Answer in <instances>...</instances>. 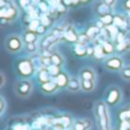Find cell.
<instances>
[{"instance_id": "obj_1", "label": "cell", "mask_w": 130, "mask_h": 130, "mask_svg": "<svg viewBox=\"0 0 130 130\" xmlns=\"http://www.w3.org/2000/svg\"><path fill=\"white\" fill-rule=\"evenodd\" d=\"M110 106L103 101L98 99L94 104V115L98 130L112 129V119H111Z\"/></svg>"}, {"instance_id": "obj_2", "label": "cell", "mask_w": 130, "mask_h": 130, "mask_svg": "<svg viewBox=\"0 0 130 130\" xmlns=\"http://www.w3.org/2000/svg\"><path fill=\"white\" fill-rule=\"evenodd\" d=\"M14 70L18 79H32L37 74V66L30 57H20L14 62Z\"/></svg>"}, {"instance_id": "obj_3", "label": "cell", "mask_w": 130, "mask_h": 130, "mask_svg": "<svg viewBox=\"0 0 130 130\" xmlns=\"http://www.w3.org/2000/svg\"><path fill=\"white\" fill-rule=\"evenodd\" d=\"M103 101L107 104L110 107H117L123 101V91L121 87L118 85H110L106 87L104 91Z\"/></svg>"}, {"instance_id": "obj_4", "label": "cell", "mask_w": 130, "mask_h": 130, "mask_svg": "<svg viewBox=\"0 0 130 130\" xmlns=\"http://www.w3.org/2000/svg\"><path fill=\"white\" fill-rule=\"evenodd\" d=\"M4 47H5V50H6L8 54L16 55V54H20V53L24 49L25 42L21 34L10 33L5 38Z\"/></svg>"}, {"instance_id": "obj_5", "label": "cell", "mask_w": 130, "mask_h": 130, "mask_svg": "<svg viewBox=\"0 0 130 130\" xmlns=\"http://www.w3.org/2000/svg\"><path fill=\"white\" fill-rule=\"evenodd\" d=\"M14 92L18 98L25 99L32 95L34 90V83L31 79H17L14 82Z\"/></svg>"}, {"instance_id": "obj_6", "label": "cell", "mask_w": 130, "mask_h": 130, "mask_svg": "<svg viewBox=\"0 0 130 130\" xmlns=\"http://www.w3.org/2000/svg\"><path fill=\"white\" fill-rule=\"evenodd\" d=\"M127 64H126L123 56L119 54L111 55V56L106 57L103 62V67L107 72H111V73H120L121 70Z\"/></svg>"}, {"instance_id": "obj_7", "label": "cell", "mask_w": 130, "mask_h": 130, "mask_svg": "<svg viewBox=\"0 0 130 130\" xmlns=\"http://www.w3.org/2000/svg\"><path fill=\"white\" fill-rule=\"evenodd\" d=\"M18 16H20V9L13 1L8 2L4 7H0V21L2 24L15 22Z\"/></svg>"}, {"instance_id": "obj_8", "label": "cell", "mask_w": 130, "mask_h": 130, "mask_svg": "<svg viewBox=\"0 0 130 130\" xmlns=\"http://www.w3.org/2000/svg\"><path fill=\"white\" fill-rule=\"evenodd\" d=\"M92 11L98 18H102L108 14H112V7L106 5L103 0H97L92 5Z\"/></svg>"}, {"instance_id": "obj_9", "label": "cell", "mask_w": 130, "mask_h": 130, "mask_svg": "<svg viewBox=\"0 0 130 130\" xmlns=\"http://www.w3.org/2000/svg\"><path fill=\"white\" fill-rule=\"evenodd\" d=\"M39 89H40V91L42 92L43 95L50 96V95L56 94L59 90V88H58V86H57V83L55 82L54 79H52V80L47 81V82H45V83H40V85H39Z\"/></svg>"}, {"instance_id": "obj_10", "label": "cell", "mask_w": 130, "mask_h": 130, "mask_svg": "<svg viewBox=\"0 0 130 130\" xmlns=\"http://www.w3.org/2000/svg\"><path fill=\"white\" fill-rule=\"evenodd\" d=\"M79 78L80 80H96L97 72L92 66H83L79 70Z\"/></svg>"}, {"instance_id": "obj_11", "label": "cell", "mask_w": 130, "mask_h": 130, "mask_svg": "<svg viewBox=\"0 0 130 130\" xmlns=\"http://www.w3.org/2000/svg\"><path fill=\"white\" fill-rule=\"evenodd\" d=\"M91 128V121L87 118L75 119L72 124V130H89Z\"/></svg>"}, {"instance_id": "obj_12", "label": "cell", "mask_w": 130, "mask_h": 130, "mask_svg": "<svg viewBox=\"0 0 130 130\" xmlns=\"http://www.w3.org/2000/svg\"><path fill=\"white\" fill-rule=\"evenodd\" d=\"M128 17L127 14H117L114 15V25L117 27H119L121 31H127L128 29Z\"/></svg>"}, {"instance_id": "obj_13", "label": "cell", "mask_w": 130, "mask_h": 130, "mask_svg": "<svg viewBox=\"0 0 130 130\" xmlns=\"http://www.w3.org/2000/svg\"><path fill=\"white\" fill-rule=\"evenodd\" d=\"M66 90L70 91V92H73V94L81 91V80H80V78H79V76H75V75H71Z\"/></svg>"}, {"instance_id": "obj_14", "label": "cell", "mask_w": 130, "mask_h": 130, "mask_svg": "<svg viewBox=\"0 0 130 130\" xmlns=\"http://www.w3.org/2000/svg\"><path fill=\"white\" fill-rule=\"evenodd\" d=\"M70 78H71V75H69L65 71H62L61 73H59L58 75L54 79L55 82H56L57 86H58L59 90L61 89H66L67 85H69V82H70Z\"/></svg>"}, {"instance_id": "obj_15", "label": "cell", "mask_w": 130, "mask_h": 130, "mask_svg": "<svg viewBox=\"0 0 130 130\" xmlns=\"http://www.w3.org/2000/svg\"><path fill=\"white\" fill-rule=\"evenodd\" d=\"M22 38L24 40L25 45L26 43H37V41L39 39V33L37 31L27 29L22 33Z\"/></svg>"}, {"instance_id": "obj_16", "label": "cell", "mask_w": 130, "mask_h": 130, "mask_svg": "<svg viewBox=\"0 0 130 130\" xmlns=\"http://www.w3.org/2000/svg\"><path fill=\"white\" fill-rule=\"evenodd\" d=\"M36 76H37V80H38L39 85H40V83H45V82H47V81H49L53 79L52 75L49 74V72H48L47 67H45V66L40 67V69L37 71Z\"/></svg>"}, {"instance_id": "obj_17", "label": "cell", "mask_w": 130, "mask_h": 130, "mask_svg": "<svg viewBox=\"0 0 130 130\" xmlns=\"http://www.w3.org/2000/svg\"><path fill=\"white\" fill-rule=\"evenodd\" d=\"M72 52H73L74 56L80 57V58L88 56L87 55V46L82 45V43H80V42H75L72 45Z\"/></svg>"}, {"instance_id": "obj_18", "label": "cell", "mask_w": 130, "mask_h": 130, "mask_svg": "<svg viewBox=\"0 0 130 130\" xmlns=\"http://www.w3.org/2000/svg\"><path fill=\"white\" fill-rule=\"evenodd\" d=\"M96 87H97L96 80H81V91L89 94V92L95 91Z\"/></svg>"}, {"instance_id": "obj_19", "label": "cell", "mask_w": 130, "mask_h": 130, "mask_svg": "<svg viewBox=\"0 0 130 130\" xmlns=\"http://www.w3.org/2000/svg\"><path fill=\"white\" fill-rule=\"evenodd\" d=\"M101 45H102V47H103V52H104V54H105L106 57L113 55V53L117 50L115 45L113 43V41H111V40H105V39H104V40L101 42Z\"/></svg>"}, {"instance_id": "obj_20", "label": "cell", "mask_w": 130, "mask_h": 130, "mask_svg": "<svg viewBox=\"0 0 130 130\" xmlns=\"http://www.w3.org/2000/svg\"><path fill=\"white\" fill-rule=\"evenodd\" d=\"M118 120L120 122L130 121V104L127 106H123L118 111Z\"/></svg>"}, {"instance_id": "obj_21", "label": "cell", "mask_w": 130, "mask_h": 130, "mask_svg": "<svg viewBox=\"0 0 130 130\" xmlns=\"http://www.w3.org/2000/svg\"><path fill=\"white\" fill-rule=\"evenodd\" d=\"M50 61H52V64L55 65V66L62 67L65 64V59L63 57V55L58 52H53L52 55H50Z\"/></svg>"}, {"instance_id": "obj_22", "label": "cell", "mask_w": 130, "mask_h": 130, "mask_svg": "<svg viewBox=\"0 0 130 130\" xmlns=\"http://www.w3.org/2000/svg\"><path fill=\"white\" fill-rule=\"evenodd\" d=\"M117 50H118V53L130 52V34H127L126 38H124L120 43H118Z\"/></svg>"}, {"instance_id": "obj_23", "label": "cell", "mask_w": 130, "mask_h": 130, "mask_svg": "<svg viewBox=\"0 0 130 130\" xmlns=\"http://www.w3.org/2000/svg\"><path fill=\"white\" fill-rule=\"evenodd\" d=\"M64 38H65V40H66L67 42L75 43V42H78V41H79V34L75 33L74 29H70L69 31L65 33Z\"/></svg>"}, {"instance_id": "obj_24", "label": "cell", "mask_w": 130, "mask_h": 130, "mask_svg": "<svg viewBox=\"0 0 130 130\" xmlns=\"http://www.w3.org/2000/svg\"><path fill=\"white\" fill-rule=\"evenodd\" d=\"M120 78L123 81H127V82H130V64H127L123 69L120 72Z\"/></svg>"}, {"instance_id": "obj_25", "label": "cell", "mask_w": 130, "mask_h": 130, "mask_svg": "<svg viewBox=\"0 0 130 130\" xmlns=\"http://www.w3.org/2000/svg\"><path fill=\"white\" fill-rule=\"evenodd\" d=\"M48 72H49V74L52 75L53 79H55L57 75H58L59 73L62 72V67H58V66H55V65H49V66L47 67Z\"/></svg>"}, {"instance_id": "obj_26", "label": "cell", "mask_w": 130, "mask_h": 130, "mask_svg": "<svg viewBox=\"0 0 130 130\" xmlns=\"http://www.w3.org/2000/svg\"><path fill=\"white\" fill-rule=\"evenodd\" d=\"M98 20H101L102 22H103V24L105 25V27L114 24V15H113V14H108V15L104 16V17H102V18H98Z\"/></svg>"}, {"instance_id": "obj_27", "label": "cell", "mask_w": 130, "mask_h": 130, "mask_svg": "<svg viewBox=\"0 0 130 130\" xmlns=\"http://www.w3.org/2000/svg\"><path fill=\"white\" fill-rule=\"evenodd\" d=\"M95 46V53H94V57H96V58L101 59L103 58L104 56H105V54H104L103 52V47H102L101 43H97V45H94Z\"/></svg>"}, {"instance_id": "obj_28", "label": "cell", "mask_w": 130, "mask_h": 130, "mask_svg": "<svg viewBox=\"0 0 130 130\" xmlns=\"http://www.w3.org/2000/svg\"><path fill=\"white\" fill-rule=\"evenodd\" d=\"M6 110H7V102H6V99H5V97L1 95V96H0V115H1V117L5 115Z\"/></svg>"}, {"instance_id": "obj_29", "label": "cell", "mask_w": 130, "mask_h": 130, "mask_svg": "<svg viewBox=\"0 0 130 130\" xmlns=\"http://www.w3.org/2000/svg\"><path fill=\"white\" fill-rule=\"evenodd\" d=\"M25 49L29 54H34L38 50V45L37 43H26L25 45Z\"/></svg>"}, {"instance_id": "obj_30", "label": "cell", "mask_w": 130, "mask_h": 130, "mask_svg": "<svg viewBox=\"0 0 130 130\" xmlns=\"http://www.w3.org/2000/svg\"><path fill=\"white\" fill-rule=\"evenodd\" d=\"M121 7L124 10V13H129L130 11V0H122Z\"/></svg>"}, {"instance_id": "obj_31", "label": "cell", "mask_w": 130, "mask_h": 130, "mask_svg": "<svg viewBox=\"0 0 130 130\" xmlns=\"http://www.w3.org/2000/svg\"><path fill=\"white\" fill-rule=\"evenodd\" d=\"M118 130H130V121H123L120 122Z\"/></svg>"}, {"instance_id": "obj_32", "label": "cell", "mask_w": 130, "mask_h": 130, "mask_svg": "<svg viewBox=\"0 0 130 130\" xmlns=\"http://www.w3.org/2000/svg\"><path fill=\"white\" fill-rule=\"evenodd\" d=\"M32 4L31 0H20V7L21 8H27V6Z\"/></svg>"}, {"instance_id": "obj_33", "label": "cell", "mask_w": 130, "mask_h": 130, "mask_svg": "<svg viewBox=\"0 0 130 130\" xmlns=\"http://www.w3.org/2000/svg\"><path fill=\"white\" fill-rule=\"evenodd\" d=\"M0 79H1V81H0V88H4L5 83H6V76H5L4 72H0Z\"/></svg>"}, {"instance_id": "obj_34", "label": "cell", "mask_w": 130, "mask_h": 130, "mask_svg": "<svg viewBox=\"0 0 130 130\" xmlns=\"http://www.w3.org/2000/svg\"><path fill=\"white\" fill-rule=\"evenodd\" d=\"M103 1L105 2L106 5H108L110 7H112V8L117 5V0H103Z\"/></svg>"}, {"instance_id": "obj_35", "label": "cell", "mask_w": 130, "mask_h": 130, "mask_svg": "<svg viewBox=\"0 0 130 130\" xmlns=\"http://www.w3.org/2000/svg\"><path fill=\"white\" fill-rule=\"evenodd\" d=\"M11 0H0V7H4V6H6L8 2H10Z\"/></svg>"}, {"instance_id": "obj_36", "label": "cell", "mask_w": 130, "mask_h": 130, "mask_svg": "<svg viewBox=\"0 0 130 130\" xmlns=\"http://www.w3.org/2000/svg\"><path fill=\"white\" fill-rule=\"evenodd\" d=\"M90 1H92V0H80V2H81V4H89V2Z\"/></svg>"}]
</instances>
